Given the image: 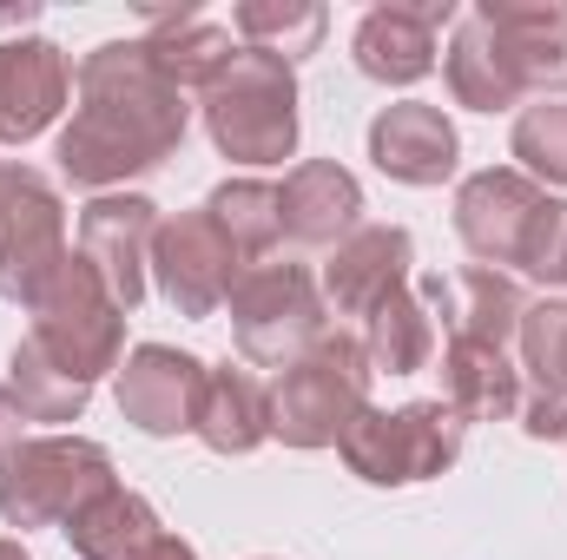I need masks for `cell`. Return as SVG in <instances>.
Segmentation results:
<instances>
[{
  "mask_svg": "<svg viewBox=\"0 0 567 560\" xmlns=\"http://www.w3.org/2000/svg\"><path fill=\"white\" fill-rule=\"evenodd\" d=\"M522 428L535 435V442H561L567 435V396H555V390H522Z\"/></svg>",
  "mask_w": 567,
  "mask_h": 560,
  "instance_id": "obj_32",
  "label": "cell"
},
{
  "mask_svg": "<svg viewBox=\"0 0 567 560\" xmlns=\"http://www.w3.org/2000/svg\"><path fill=\"white\" fill-rule=\"evenodd\" d=\"M27 310H33L27 343H33L53 370H66L73 383L93 390L106 370H120V350H126V310L113 303V290L100 283V271H93L86 258L66 251V265L40 283V297H33Z\"/></svg>",
  "mask_w": 567,
  "mask_h": 560,
  "instance_id": "obj_2",
  "label": "cell"
},
{
  "mask_svg": "<svg viewBox=\"0 0 567 560\" xmlns=\"http://www.w3.org/2000/svg\"><path fill=\"white\" fill-rule=\"evenodd\" d=\"M370 356L357 336H317L271 390V435L290 448H337L350 422L370 409Z\"/></svg>",
  "mask_w": 567,
  "mask_h": 560,
  "instance_id": "obj_3",
  "label": "cell"
},
{
  "mask_svg": "<svg viewBox=\"0 0 567 560\" xmlns=\"http://www.w3.org/2000/svg\"><path fill=\"white\" fill-rule=\"evenodd\" d=\"M410 265H416V245L403 225H357L337 245V258L323 265V290H330L337 317H370L377 303L410 290Z\"/></svg>",
  "mask_w": 567,
  "mask_h": 560,
  "instance_id": "obj_15",
  "label": "cell"
},
{
  "mask_svg": "<svg viewBox=\"0 0 567 560\" xmlns=\"http://www.w3.org/2000/svg\"><path fill=\"white\" fill-rule=\"evenodd\" d=\"M145 560H198V554H192L185 541H172V535H165V541H158V548H152V554H145Z\"/></svg>",
  "mask_w": 567,
  "mask_h": 560,
  "instance_id": "obj_34",
  "label": "cell"
},
{
  "mask_svg": "<svg viewBox=\"0 0 567 560\" xmlns=\"http://www.w3.org/2000/svg\"><path fill=\"white\" fill-rule=\"evenodd\" d=\"M449 93H455L468 113H508V106L522 100V80H515L502 40H495L475 13H468V20L455 27V40H449Z\"/></svg>",
  "mask_w": 567,
  "mask_h": 560,
  "instance_id": "obj_24",
  "label": "cell"
},
{
  "mask_svg": "<svg viewBox=\"0 0 567 560\" xmlns=\"http://www.w3.org/2000/svg\"><path fill=\"white\" fill-rule=\"evenodd\" d=\"M113 481V455L80 435H33L0 455V515L7 528H53L93 508Z\"/></svg>",
  "mask_w": 567,
  "mask_h": 560,
  "instance_id": "obj_5",
  "label": "cell"
},
{
  "mask_svg": "<svg viewBox=\"0 0 567 560\" xmlns=\"http://www.w3.org/2000/svg\"><path fill=\"white\" fill-rule=\"evenodd\" d=\"M455 20V0H390V7H370L350 53L370 80L383 86H416L429 66H435V33Z\"/></svg>",
  "mask_w": 567,
  "mask_h": 560,
  "instance_id": "obj_13",
  "label": "cell"
},
{
  "mask_svg": "<svg viewBox=\"0 0 567 560\" xmlns=\"http://www.w3.org/2000/svg\"><path fill=\"white\" fill-rule=\"evenodd\" d=\"M0 560H33V554H27L20 541H0Z\"/></svg>",
  "mask_w": 567,
  "mask_h": 560,
  "instance_id": "obj_35",
  "label": "cell"
},
{
  "mask_svg": "<svg viewBox=\"0 0 567 560\" xmlns=\"http://www.w3.org/2000/svg\"><path fill=\"white\" fill-rule=\"evenodd\" d=\"M152 238H158V205L152 198H93L80 211V258L100 271V283L113 290L120 310H133L145 297V271H152Z\"/></svg>",
  "mask_w": 567,
  "mask_h": 560,
  "instance_id": "obj_10",
  "label": "cell"
},
{
  "mask_svg": "<svg viewBox=\"0 0 567 560\" xmlns=\"http://www.w3.org/2000/svg\"><path fill=\"white\" fill-rule=\"evenodd\" d=\"M66 265V205L33 165H0V297L33 303Z\"/></svg>",
  "mask_w": 567,
  "mask_h": 560,
  "instance_id": "obj_8",
  "label": "cell"
},
{
  "mask_svg": "<svg viewBox=\"0 0 567 560\" xmlns=\"http://www.w3.org/2000/svg\"><path fill=\"white\" fill-rule=\"evenodd\" d=\"M231 336L245 363L290 370L323 336V297L303 265H251L231 290Z\"/></svg>",
  "mask_w": 567,
  "mask_h": 560,
  "instance_id": "obj_7",
  "label": "cell"
},
{
  "mask_svg": "<svg viewBox=\"0 0 567 560\" xmlns=\"http://www.w3.org/2000/svg\"><path fill=\"white\" fill-rule=\"evenodd\" d=\"M185 93L152 66L145 40H106L80 60V113L60 133V172L86 191L165 165L185 139Z\"/></svg>",
  "mask_w": 567,
  "mask_h": 560,
  "instance_id": "obj_1",
  "label": "cell"
},
{
  "mask_svg": "<svg viewBox=\"0 0 567 560\" xmlns=\"http://www.w3.org/2000/svg\"><path fill=\"white\" fill-rule=\"evenodd\" d=\"M66 53L53 40H0V139H40L66 106Z\"/></svg>",
  "mask_w": 567,
  "mask_h": 560,
  "instance_id": "obj_17",
  "label": "cell"
},
{
  "mask_svg": "<svg viewBox=\"0 0 567 560\" xmlns=\"http://www.w3.org/2000/svg\"><path fill=\"white\" fill-rule=\"evenodd\" d=\"M515 158L548 178V185H567V100H542L515 120Z\"/></svg>",
  "mask_w": 567,
  "mask_h": 560,
  "instance_id": "obj_30",
  "label": "cell"
},
{
  "mask_svg": "<svg viewBox=\"0 0 567 560\" xmlns=\"http://www.w3.org/2000/svg\"><path fill=\"white\" fill-rule=\"evenodd\" d=\"M20 422H27V409H20V403H13V390L0 383V455H7V448H20Z\"/></svg>",
  "mask_w": 567,
  "mask_h": 560,
  "instance_id": "obj_33",
  "label": "cell"
},
{
  "mask_svg": "<svg viewBox=\"0 0 567 560\" xmlns=\"http://www.w3.org/2000/svg\"><path fill=\"white\" fill-rule=\"evenodd\" d=\"M278 218L297 245H343L363 218V185L337 158H303L278 191Z\"/></svg>",
  "mask_w": 567,
  "mask_h": 560,
  "instance_id": "obj_19",
  "label": "cell"
},
{
  "mask_svg": "<svg viewBox=\"0 0 567 560\" xmlns=\"http://www.w3.org/2000/svg\"><path fill=\"white\" fill-rule=\"evenodd\" d=\"M192 428L218 455H251L271 435V390L251 370H238V363L205 370V396H198V422Z\"/></svg>",
  "mask_w": 567,
  "mask_h": 560,
  "instance_id": "obj_21",
  "label": "cell"
},
{
  "mask_svg": "<svg viewBox=\"0 0 567 560\" xmlns=\"http://www.w3.org/2000/svg\"><path fill=\"white\" fill-rule=\"evenodd\" d=\"M475 20L502 40L522 93H567V7L555 0H482Z\"/></svg>",
  "mask_w": 567,
  "mask_h": 560,
  "instance_id": "obj_16",
  "label": "cell"
},
{
  "mask_svg": "<svg viewBox=\"0 0 567 560\" xmlns=\"http://www.w3.org/2000/svg\"><path fill=\"white\" fill-rule=\"evenodd\" d=\"M66 541H73L80 560H145L165 541V528H158L152 501L126 495V488H106L93 508H80L66 521Z\"/></svg>",
  "mask_w": 567,
  "mask_h": 560,
  "instance_id": "obj_23",
  "label": "cell"
},
{
  "mask_svg": "<svg viewBox=\"0 0 567 560\" xmlns=\"http://www.w3.org/2000/svg\"><path fill=\"white\" fill-rule=\"evenodd\" d=\"M205 133L238 165H278L297 152V73L278 53L245 46L205 93Z\"/></svg>",
  "mask_w": 567,
  "mask_h": 560,
  "instance_id": "obj_4",
  "label": "cell"
},
{
  "mask_svg": "<svg viewBox=\"0 0 567 560\" xmlns=\"http://www.w3.org/2000/svg\"><path fill=\"white\" fill-rule=\"evenodd\" d=\"M205 211L218 218V231H225L245 258H265V251L284 238L278 185H265V178H225V185L205 198Z\"/></svg>",
  "mask_w": 567,
  "mask_h": 560,
  "instance_id": "obj_26",
  "label": "cell"
},
{
  "mask_svg": "<svg viewBox=\"0 0 567 560\" xmlns=\"http://www.w3.org/2000/svg\"><path fill=\"white\" fill-rule=\"evenodd\" d=\"M205 396V363L172 350V343H140L120 370V416L145 435H178L198 422Z\"/></svg>",
  "mask_w": 567,
  "mask_h": 560,
  "instance_id": "obj_14",
  "label": "cell"
},
{
  "mask_svg": "<svg viewBox=\"0 0 567 560\" xmlns=\"http://www.w3.org/2000/svg\"><path fill=\"white\" fill-rule=\"evenodd\" d=\"M429 317L449 323V343H488V350H508V336H522V317H528V297L522 283L488 271V265H468V271H449V278H423L416 283Z\"/></svg>",
  "mask_w": 567,
  "mask_h": 560,
  "instance_id": "obj_12",
  "label": "cell"
},
{
  "mask_svg": "<svg viewBox=\"0 0 567 560\" xmlns=\"http://www.w3.org/2000/svg\"><path fill=\"white\" fill-rule=\"evenodd\" d=\"M7 390H13V403L27 409V422H80L86 416V383H73L66 370H53L33 343H13V356H7Z\"/></svg>",
  "mask_w": 567,
  "mask_h": 560,
  "instance_id": "obj_27",
  "label": "cell"
},
{
  "mask_svg": "<svg viewBox=\"0 0 567 560\" xmlns=\"http://www.w3.org/2000/svg\"><path fill=\"white\" fill-rule=\"evenodd\" d=\"M435 376H442V403L462 422H502L522 409V376L488 343H449Z\"/></svg>",
  "mask_w": 567,
  "mask_h": 560,
  "instance_id": "obj_22",
  "label": "cell"
},
{
  "mask_svg": "<svg viewBox=\"0 0 567 560\" xmlns=\"http://www.w3.org/2000/svg\"><path fill=\"white\" fill-rule=\"evenodd\" d=\"M145 27H152V33H145V46H152V66H158V73H165L178 93H185V86H205V93H212V86L225 80V66L245 53V46L225 33V27L198 20L192 7H178V13H152Z\"/></svg>",
  "mask_w": 567,
  "mask_h": 560,
  "instance_id": "obj_20",
  "label": "cell"
},
{
  "mask_svg": "<svg viewBox=\"0 0 567 560\" xmlns=\"http://www.w3.org/2000/svg\"><path fill=\"white\" fill-rule=\"evenodd\" d=\"M542 185L528 178V172H475L462 191H455V231H462V245L495 271V265H522V238H528V218L542 211Z\"/></svg>",
  "mask_w": 567,
  "mask_h": 560,
  "instance_id": "obj_11",
  "label": "cell"
},
{
  "mask_svg": "<svg viewBox=\"0 0 567 560\" xmlns=\"http://www.w3.org/2000/svg\"><path fill=\"white\" fill-rule=\"evenodd\" d=\"M152 278L165 290V303L178 317H212L238 278H245V251L218 231V218L198 205V211H178V218H158V238H152Z\"/></svg>",
  "mask_w": 567,
  "mask_h": 560,
  "instance_id": "obj_9",
  "label": "cell"
},
{
  "mask_svg": "<svg viewBox=\"0 0 567 560\" xmlns=\"http://www.w3.org/2000/svg\"><path fill=\"white\" fill-rule=\"evenodd\" d=\"M455 126L442 120V106L423 100H403V106H383L370 120V158L396 178V185H442L455 172Z\"/></svg>",
  "mask_w": 567,
  "mask_h": 560,
  "instance_id": "obj_18",
  "label": "cell"
},
{
  "mask_svg": "<svg viewBox=\"0 0 567 560\" xmlns=\"http://www.w3.org/2000/svg\"><path fill=\"white\" fill-rule=\"evenodd\" d=\"M522 363H528L535 390L567 396V297L528 303V317H522Z\"/></svg>",
  "mask_w": 567,
  "mask_h": 560,
  "instance_id": "obj_29",
  "label": "cell"
},
{
  "mask_svg": "<svg viewBox=\"0 0 567 560\" xmlns=\"http://www.w3.org/2000/svg\"><path fill=\"white\" fill-rule=\"evenodd\" d=\"M363 356H370V370H390V376L429 370V356H435V317L423 310L416 290H396L390 303H377L363 317Z\"/></svg>",
  "mask_w": 567,
  "mask_h": 560,
  "instance_id": "obj_25",
  "label": "cell"
},
{
  "mask_svg": "<svg viewBox=\"0 0 567 560\" xmlns=\"http://www.w3.org/2000/svg\"><path fill=\"white\" fill-rule=\"evenodd\" d=\"M238 33L258 46V53H278L297 60L323 40V7L317 0H245L238 7Z\"/></svg>",
  "mask_w": 567,
  "mask_h": 560,
  "instance_id": "obj_28",
  "label": "cell"
},
{
  "mask_svg": "<svg viewBox=\"0 0 567 560\" xmlns=\"http://www.w3.org/2000/svg\"><path fill=\"white\" fill-rule=\"evenodd\" d=\"M522 271L542 278L548 290H567V198H542L522 238Z\"/></svg>",
  "mask_w": 567,
  "mask_h": 560,
  "instance_id": "obj_31",
  "label": "cell"
},
{
  "mask_svg": "<svg viewBox=\"0 0 567 560\" xmlns=\"http://www.w3.org/2000/svg\"><path fill=\"white\" fill-rule=\"evenodd\" d=\"M462 428L468 422L449 403H403V409H363L337 448H343L350 475H363L377 488H410V481H429V475L455 468Z\"/></svg>",
  "mask_w": 567,
  "mask_h": 560,
  "instance_id": "obj_6",
  "label": "cell"
}]
</instances>
